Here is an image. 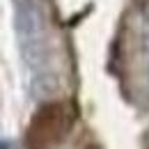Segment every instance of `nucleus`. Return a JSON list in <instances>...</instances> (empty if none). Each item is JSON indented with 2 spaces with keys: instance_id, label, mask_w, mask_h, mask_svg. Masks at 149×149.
I'll return each instance as SVG.
<instances>
[{
  "instance_id": "39448f33",
  "label": "nucleus",
  "mask_w": 149,
  "mask_h": 149,
  "mask_svg": "<svg viewBox=\"0 0 149 149\" xmlns=\"http://www.w3.org/2000/svg\"><path fill=\"white\" fill-rule=\"evenodd\" d=\"M147 80H149V64H147Z\"/></svg>"
},
{
  "instance_id": "7ed1b4c3",
  "label": "nucleus",
  "mask_w": 149,
  "mask_h": 149,
  "mask_svg": "<svg viewBox=\"0 0 149 149\" xmlns=\"http://www.w3.org/2000/svg\"><path fill=\"white\" fill-rule=\"evenodd\" d=\"M142 9H145V19L149 23V0H145V5H142Z\"/></svg>"
},
{
  "instance_id": "20e7f679",
  "label": "nucleus",
  "mask_w": 149,
  "mask_h": 149,
  "mask_svg": "<svg viewBox=\"0 0 149 149\" xmlns=\"http://www.w3.org/2000/svg\"><path fill=\"white\" fill-rule=\"evenodd\" d=\"M2 149H14V145L9 142V138H5V140H2Z\"/></svg>"
},
{
  "instance_id": "f257e3e1",
  "label": "nucleus",
  "mask_w": 149,
  "mask_h": 149,
  "mask_svg": "<svg viewBox=\"0 0 149 149\" xmlns=\"http://www.w3.org/2000/svg\"><path fill=\"white\" fill-rule=\"evenodd\" d=\"M14 5V30L19 37L21 57L28 67L46 62V48L41 41V16L35 0H12Z\"/></svg>"
},
{
  "instance_id": "f03ea898",
  "label": "nucleus",
  "mask_w": 149,
  "mask_h": 149,
  "mask_svg": "<svg viewBox=\"0 0 149 149\" xmlns=\"http://www.w3.org/2000/svg\"><path fill=\"white\" fill-rule=\"evenodd\" d=\"M57 90H60L57 76L51 74V71H39V74H35L32 83H30V92H32V96H37V99H48Z\"/></svg>"
}]
</instances>
